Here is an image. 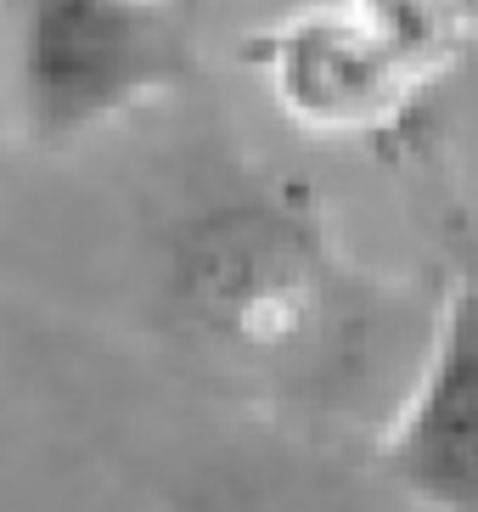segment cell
Instances as JSON below:
<instances>
[{"instance_id": "cell-5", "label": "cell", "mask_w": 478, "mask_h": 512, "mask_svg": "<svg viewBox=\"0 0 478 512\" xmlns=\"http://www.w3.org/2000/svg\"><path fill=\"white\" fill-rule=\"evenodd\" d=\"M349 6L372 17L434 85L478 40V0H349Z\"/></svg>"}, {"instance_id": "cell-1", "label": "cell", "mask_w": 478, "mask_h": 512, "mask_svg": "<svg viewBox=\"0 0 478 512\" xmlns=\"http://www.w3.org/2000/svg\"><path fill=\"white\" fill-rule=\"evenodd\" d=\"M192 23L175 0H6L0 91L40 152H79L192 79Z\"/></svg>"}, {"instance_id": "cell-4", "label": "cell", "mask_w": 478, "mask_h": 512, "mask_svg": "<svg viewBox=\"0 0 478 512\" xmlns=\"http://www.w3.org/2000/svg\"><path fill=\"white\" fill-rule=\"evenodd\" d=\"M394 490L422 512H478V282L450 287L383 439Z\"/></svg>"}, {"instance_id": "cell-3", "label": "cell", "mask_w": 478, "mask_h": 512, "mask_svg": "<svg viewBox=\"0 0 478 512\" xmlns=\"http://www.w3.org/2000/svg\"><path fill=\"white\" fill-rule=\"evenodd\" d=\"M242 62L265 102L321 141L394 130L434 91V79L349 0H304L276 12L242 40Z\"/></svg>"}, {"instance_id": "cell-2", "label": "cell", "mask_w": 478, "mask_h": 512, "mask_svg": "<svg viewBox=\"0 0 478 512\" xmlns=\"http://www.w3.org/2000/svg\"><path fill=\"white\" fill-rule=\"evenodd\" d=\"M175 299L192 327L242 361H299L327 332L332 265L299 214L231 203L180 237Z\"/></svg>"}]
</instances>
